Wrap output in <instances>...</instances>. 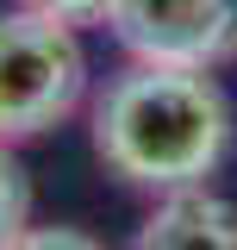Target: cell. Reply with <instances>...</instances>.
Returning a JSON list of instances; mask_svg holds the SVG:
<instances>
[{
  "instance_id": "6",
  "label": "cell",
  "mask_w": 237,
  "mask_h": 250,
  "mask_svg": "<svg viewBox=\"0 0 237 250\" xmlns=\"http://www.w3.org/2000/svg\"><path fill=\"white\" fill-rule=\"evenodd\" d=\"M6 250H106V244L88 238V231H75V225H25Z\"/></svg>"
},
{
  "instance_id": "5",
  "label": "cell",
  "mask_w": 237,
  "mask_h": 250,
  "mask_svg": "<svg viewBox=\"0 0 237 250\" xmlns=\"http://www.w3.org/2000/svg\"><path fill=\"white\" fill-rule=\"evenodd\" d=\"M25 225H31V182L19 169V156H13V144H0V250Z\"/></svg>"
},
{
  "instance_id": "4",
  "label": "cell",
  "mask_w": 237,
  "mask_h": 250,
  "mask_svg": "<svg viewBox=\"0 0 237 250\" xmlns=\"http://www.w3.org/2000/svg\"><path fill=\"white\" fill-rule=\"evenodd\" d=\"M131 250H237V207L206 188L162 194V207L138 225Z\"/></svg>"
},
{
  "instance_id": "3",
  "label": "cell",
  "mask_w": 237,
  "mask_h": 250,
  "mask_svg": "<svg viewBox=\"0 0 237 250\" xmlns=\"http://www.w3.org/2000/svg\"><path fill=\"white\" fill-rule=\"evenodd\" d=\"M106 25L138 62L212 69L237 50V0H113Z\"/></svg>"
},
{
  "instance_id": "7",
  "label": "cell",
  "mask_w": 237,
  "mask_h": 250,
  "mask_svg": "<svg viewBox=\"0 0 237 250\" xmlns=\"http://www.w3.org/2000/svg\"><path fill=\"white\" fill-rule=\"evenodd\" d=\"M25 13H44V19H62V25H106L113 0H19Z\"/></svg>"
},
{
  "instance_id": "2",
  "label": "cell",
  "mask_w": 237,
  "mask_h": 250,
  "mask_svg": "<svg viewBox=\"0 0 237 250\" xmlns=\"http://www.w3.org/2000/svg\"><path fill=\"white\" fill-rule=\"evenodd\" d=\"M88 57L75 44V25L44 13H0V144H19L62 125L81 106Z\"/></svg>"
},
{
  "instance_id": "1",
  "label": "cell",
  "mask_w": 237,
  "mask_h": 250,
  "mask_svg": "<svg viewBox=\"0 0 237 250\" xmlns=\"http://www.w3.org/2000/svg\"><path fill=\"white\" fill-rule=\"evenodd\" d=\"M94 150L131 188H200L231 150V100L206 69H125L94 106Z\"/></svg>"
}]
</instances>
